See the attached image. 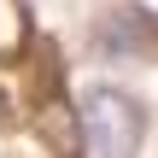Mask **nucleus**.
Listing matches in <instances>:
<instances>
[{"label": "nucleus", "instance_id": "20e7f679", "mask_svg": "<svg viewBox=\"0 0 158 158\" xmlns=\"http://www.w3.org/2000/svg\"><path fill=\"white\" fill-rule=\"evenodd\" d=\"M0 47H6V35H0Z\"/></svg>", "mask_w": 158, "mask_h": 158}, {"label": "nucleus", "instance_id": "7ed1b4c3", "mask_svg": "<svg viewBox=\"0 0 158 158\" xmlns=\"http://www.w3.org/2000/svg\"><path fill=\"white\" fill-rule=\"evenodd\" d=\"M6 123H12V106H6V94H0V129H6Z\"/></svg>", "mask_w": 158, "mask_h": 158}, {"label": "nucleus", "instance_id": "f03ea898", "mask_svg": "<svg viewBox=\"0 0 158 158\" xmlns=\"http://www.w3.org/2000/svg\"><path fill=\"white\" fill-rule=\"evenodd\" d=\"M94 47L106 59H147V53H158V18L147 6H117V12L100 18Z\"/></svg>", "mask_w": 158, "mask_h": 158}, {"label": "nucleus", "instance_id": "f257e3e1", "mask_svg": "<svg viewBox=\"0 0 158 158\" xmlns=\"http://www.w3.org/2000/svg\"><path fill=\"white\" fill-rule=\"evenodd\" d=\"M76 123H82L76 147H88V152H135L147 141V106L123 88H88Z\"/></svg>", "mask_w": 158, "mask_h": 158}]
</instances>
